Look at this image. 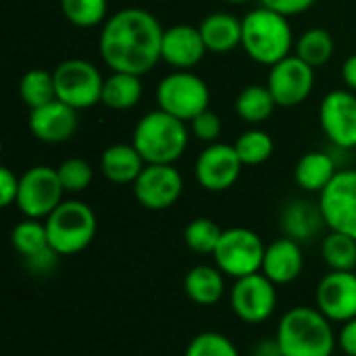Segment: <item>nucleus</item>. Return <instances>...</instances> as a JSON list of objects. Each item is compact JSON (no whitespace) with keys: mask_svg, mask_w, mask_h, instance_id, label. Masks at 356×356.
Wrapping results in <instances>:
<instances>
[{"mask_svg":"<svg viewBox=\"0 0 356 356\" xmlns=\"http://www.w3.org/2000/svg\"><path fill=\"white\" fill-rule=\"evenodd\" d=\"M317 309L332 323H346L356 317V273L330 271L321 277L315 292Z\"/></svg>","mask_w":356,"mask_h":356,"instance_id":"dca6fc26","label":"nucleus"},{"mask_svg":"<svg viewBox=\"0 0 356 356\" xmlns=\"http://www.w3.org/2000/svg\"><path fill=\"white\" fill-rule=\"evenodd\" d=\"M63 17L75 27H96L106 21L108 0H60Z\"/></svg>","mask_w":356,"mask_h":356,"instance_id":"473e14b6","label":"nucleus"},{"mask_svg":"<svg viewBox=\"0 0 356 356\" xmlns=\"http://www.w3.org/2000/svg\"><path fill=\"white\" fill-rule=\"evenodd\" d=\"M315 2L317 0H261V6H267L284 17H292L309 10Z\"/></svg>","mask_w":356,"mask_h":356,"instance_id":"58836bf2","label":"nucleus"},{"mask_svg":"<svg viewBox=\"0 0 356 356\" xmlns=\"http://www.w3.org/2000/svg\"><path fill=\"white\" fill-rule=\"evenodd\" d=\"M342 81L346 86V90L356 92V54L348 56L342 65Z\"/></svg>","mask_w":356,"mask_h":356,"instance_id":"79ce46f5","label":"nucleus"},{"mask_svg":"<svg viewBox=\"0 0 356 356\" xmlns=\"http://www.w3.org/2000/svg\"><path fill=\"white\" fill-rule=\"evenodd\" d=\"M146 161L134 144H113L100 156L102 175L117 186L134 184L144 171Z\"/></svg>","mask_w":356,"mask_h":356,"instance_id":"4be33fe9","label":"nucleus"},{"mask_svg":"<svg viewBox=\"0 0 356 356\" xmlns=\"http://www.w3.org/2000/svg\"><path fill=\"white\" fill-rule=\"evenodd\" d=\"M250 356H284L282 348H280V342L277 338H263L259 340L254 346H252V353Z\"/></svg>","mask_w":356,"mask_h":356,"instance_id":"a19ab883","label":"nucleus"},{"mask_svg":"<svg viewBox=\"0 0 356 356\" xmlns=\"http://www.w3.org/2000/svg\"><path fill=\"white\" fill-rule=\"evenodd\" d=\"M234 146H236V152H238L240 161L244 163V167H257V165L267 163L273 154V148H275L271 136L263 129L244 131L236 140Z\"/></svg>","mask_w":356,"mask_h":356,"instance_id":"7c9ffc66","label":"nucleus"},{"mask_svg":"<svg viewBox=\"0 0 356 356\" xmlns=\"http://www.w3.org/2000/svg\"><path fill=\"white\" fill-rule=\"evenodd\" d=\"M58 259H60V254H58L56 250L46 248V250H42V252L29 257V259H23V263H25V269H27L31 275H50V273L56 269Z\"/></svg>","mask_w":356,"mask_h":356,"instance_id":"e433bc0d","label":"nucleus"},{"mask_svg":"<svg viewBox=\"0 0 356 356\" xmlns=\"http://www.w3.org/2000/svg\"><path fill=\"white\" fill-rule=\"evenodd\" d=\"M159 108L190 123L211 104V90L202 77L192 71H173L156 86Z\"/></svg>","mask_w":356,"mask_h":356,"instance_id":"423d86ee","label":"nucleus"},{"mask_svg":"<svg viewBox=\"0 0 356 356\" xmlns=\"http://www.w3.org/2000/svg\"><path fill=\"white\" fill-rule=\"evenodd\" d=\"M315 86V69L307 65L300 56L290 54L271 67L267 88L273 94L277 106L292 108L302 104Z\"/></svg>","mask_w":356,"mask_h":356,"instance_id":"f8f14e48","label":"nucleus"},{"mask_svg":"<svg viewBox=\"0 0 356 356\" xmlns=\"http://www.w3.org/2000/svg\"><path fill=\"white\" fill-rule=\"evenodd\" d=\"M184 356H240L236 344L219 332H202L194 336Z\"/></svg>","mask_w":356,"mask_h":356,"instance_id":"72a5a7b5","label":"nucleus"},{"mask_svg":"<svg viewBox=\"0 0 356 356\" xmlns=\"http://www.w3.org/2000/svg\"><path fill=\"white\" fill-rule=\"evenodd\" d=\"M221 236H223V229L209 217H196L184 229V242L196 254L213 257Z\"/></svg>","mask_w":356,"mask_h":356,"instance_id":"2f4dec72","label":"nucleus"},{"mask_svg":"<svg viewBox=\"0 0 356 356\" xmlns=\"http://www.w3.org/2000/svg\"><path fill=\"white\" fill-rule=\"evenodd\" d=\"M65 188L58 179V171L46 165L27 169L19 179L17 207L29 219H46L60 202Z\"/></svg>","mask_w":356,"mask_h":356,"instance_id":"1a4fd4ad","label":"nucleus"},{"mask_svg":"<svg viewBox=\"0 0 356 356\" xmlns=\"http://www.w3.org/2000/svg\"><path fill=\"white\" fill-rule=\"evenodd\" d=\"M19 179L8 167L0 169V204L6 209L10 204H17V194H19Z\"/></svg>","mask_w":356,"mask_h":356,"instance_id":"4c0bfd02","label":"nucleus"},{"mask_svg":"<svg viewBox=\"0 0 356 356\" xmlns=\"http://www.w3.org/2000/svg\"><path fill=\"white\" fill-rule=\"evenodd\" d=\"M321 257L330 271H355L356 240L340 232H330L321 242Z\"/></svg>","mask_w":356,"mask_h":356,"instance_id":"cd10ccee","label":"nucleus"},{"mask_svg":"<svg viewBox=\"0 0 356 356\" xmlns=\"http://www.w3.org/2000/svg\"><path fill=\"white\" fill-rule=\"evenodd\" d=\"M161 21L146 8H123L102 23L100 56L111 71L144 75L163 60Z\"/></svg>","mask_w":356,"mask_h":356,"instance_id":"f257e3e1","label":"nucleus"},{"mask_svg":"<svg viewBox=\"0 0 356 356\" xmlns=\"http://www.w3.org/2000/svg\"><path fill=\"white\" fill-rule=\"evenodd\" d=\"M56 171H58V179H60L65 192H73V194L88 190L92 179H94L92 165L88 161H83V159H77V156L63 161L56 167Z\"/></svg>","mask_w":356,"mask_h":356,"instance_id":"f704fd0d","label":"nucleus"},{"mask_svg":"<svg viewBox=\"0 0 356 356\" xmlns=\"http://www.w3.org/2000/svg\"><path fill=\"white\" fill-rule=\"evenodd\" d=\"M27 125L33 138H38L40 142L60 144L73 138V134L77 131L79 119H77L75 108H71L69 104L60 100H52L40 108L29 111Z\"/></svg>","mask_w":356,"mask_h":356,"instance_id":"f3484780","label":"nucleus"},{"mask_svg":"<svg viewBox=\"0 0 356 356\" xmlns=\"http://www.w3.org/2000/svg\"><path fill=\"white\" fill-rule=\"evenodd\" d=\"M319 209L330 232H340L356 240V169L336 173L319 194Z\"/></svg>","mask_w":356,"mask_h":356,"instance_id":"9b49d317","label":"nucleus"},{"mask_svg":"<svg viewBox=\"0 0 356 356\" xmlns=\"http://www.w3.org/2000/svg\"><path fill=\"white\" fill-rule=\"evenodd\" d=\"M198 29L207 50L213 54H229L242 46V21L227 10H215L207 15Z\"/></svg>","mask_w":356,"mask_h":356,"instance_id":"412c9836","label":"nucleus"},{"mask_svg":"<svg viewBox=\"0 0 356 356\" xmlns=\"http://www.w3.org/2000/svg\"><path fill=\"white\" fill-rule=\"evenodd\" d=\"M294 50H296V56H300L313 69H317V67H323L325 63H330V58L334 56V50H336V42L327 29L311 27L296 40Z\"/></svg>","mask_w":356,"mask_h":356,"instance_id":"bb28decb","label":"nucleus"},{"mask_svg":"<svg viewBox=\"0 0 356 356\" xmlns=\"http://www.w3.org/2000/svg\"><path fill=\"white\" fill-rule=\"evenodd\" d=\"M181 192L184 177L173 165H146L134 181V196L148 211L171 209Z\"/></svg>","mask_w":356,"mask_h":356,"instance_id":"2eb2a0df","label":"nucleus"},{"mask_svg":"<svg viewBox=\"0 0 356 356\" xmlns=\"http://www.w3.org/2000/svg\"><path fill=\"white\" fill-rule=\"evenodd\" d=\"M277 102L273 98V94L269 92L267 86H259V83H252V86H246L238 98H236V113L242 121L250 123V125H257V123H265L273 111H275Z\"/></svg>","mask_w":356,"mask_h":356,"instance_id":"a878e982","label":"nucleus"},{"mask_svg":"<svg viewBox=\"0 0 356 356\" xmlns=\"http://www.w3.org/2000/svg\"><path fill=\"white\" fill-rule=\"evenodd\" d=\"M338 346L346 356H356V317L342 323L338 334Z\"/></svg>","mask_w":356,"mask_h":356,"instance_id":"ea45409f","label":"nucleus"},{"mask_svg":"<svg viewBox=\"0 0 356 356\" xmlns=\"http://www.w3.org/2000/svg\"><path fill=\"white\" fill-rule=\"evenodd\" d=\"M267 246L261 236L248 227H229L223 229V236L213 252L215 265L223 275L240 280L252 273H261Z\"/></svg>","mask_w":356,"mask_h":356,"instance_id":"0eeeda50","label":"nucleus"},{"mask_svg":"<svg viewBox=\"0 0 356 356\" xmlns=\"http://www.w3.org/2000/svg\"><path fill=\"white\" fill-rule=\"evenodd\" d=\"M275 338L284 356H334L338 336L317 307H292L277 323Z\"/></svg>","mask_w":356,"mask_h":356,"instance_id":"f03ea898","label":"nucleus"},{"mask_svg":"<svg viewBox=\"0 0 356 356\" xmlns=\"http://www.w3.org/2000/svg\"><path fill=\"white\" fill-rule=\"evenodd\" d=\"M188 298L198 307H213L225 296V275L217 265H196L184 277Z\"/></svg>","mask_w":356,"mask_h":356,"instance_id":"5701e85b","label":"nucleus"},{"mask_svg":"<svg viewBox=\"0 0 356 356\" xmlns=\"http://www.w3.org/2000/svg\"><path fill=\"white\" fill-rule=\"evenodd\" d=\"M302 269H305V254L298 242L284 236L267 246L261 273H265L275 286H288L296 282Z\"/></svg>","mask_w":356,"mask_h":356,"instance_id":"6ab92c4d","label":"nucleus"},{"mask_svg":"<svg viewBox=\"0 0 356 356\" xmlns=\"http://www.w3.org/2000/svg\"><path fill=\"white\" fill-rule=\"evenodd\" d=\"M244 169V163L240 161L236 146L225 142L209 144L196 159L194 175L200 188L207 192H225L229 190Z\"/></svg>","mask_w":356,"mask_h":356,"instance_id":"ddd939ff","label":"nucleus"},{"mask_svg":"<svg viewBox=\"0 0 356 356\" xmlns=\"http://www.w3.org/2000/svg\"><path fill=\"white\" fill-rule=\"evenodd\" d=\"M10 244H13V248L23 259H29V257H33V254L50 248L46 223L42 219H29V217H25L23 221H19L13 227V232H10Z\"/></svg>","mask_w":356,"mask_h":356,"instance_id":"c85d7f7f","label":"nucleus"},{"mask_svg":"<svg viewBox=\"0 0 356 356\" xmlns=\"http://www.w3.org/2000/svg\"><path fill=\"white\" fill-rule=\"evenodd\" d=\"M221 129H223L221 119H219V115L213 113L211 108L202 111L198 117H194V119L190 121V131H192V136H194L196 140H200V142H207V144L219 142Z\"/></svg>","mask_w":356,"mask_h":356,"instance_id":"c9c22d12","label":"nucleus"},{"mask_svg":"<svg viewBox=\"0 0 356 356\" xmlns=\"http://www.w3.org/2000/svg\"><path fill=\"white\" fill-rule=\"evenodd\" d=\"M190 142L186 121L156 108L146 113L134 127L131 144L138 148L146 165H175Z\"/></svg>","mask_w":356,"mask_h":356,"instance_id":"20e7f679","label":"nucleus"},{"mask_svg":"<svg viewBox=\"0 0 356 356\" xmlns=\"http://www.w3.org/2000/svg\"><path fill=\"white\" fill-rule=\"evenodd\" d=\"M21 100L29 106V111L40 108L52 100H56L54 75L46 69H31L21 77L19 83Z\"/></svg>","mask_w":356,"mask_h":356,"instance_id":"c756f323","label":"nucleus"},{"mask_svg":"<svg viewBox=\"0 0 356 356\" xmlns=\"http://www.w3.org/2000/svg\"><path fill=\"white\" fill-rule=\"evenodd\" d=\"M204 40L200 29L194 25H173L165 29L163 35V60L171 65L175 71H190L196 67L207 54Z\"/></svg>","mask_w":356,"mask_h":356,"instance_id":"a211bd4d","label":"nucleus"},{"mask_svg":"<svg viewBox=\"0 0 356 356\" xmlns=\"http://www.w3.org/2000/svg\"><path fill=\"white\" fill-rule=\"evenodd\" d=\"M142 94H144V86L140 75L113 71L108 77H104L100 102L113 111H129L142 100Z\"/></svg>","mask_w":356,"mask_h":356,"instance_id":"393cba45","label":"nucleus"},{"mask_svg":"<svg viewBox=\"0 0 356 356\" xmlns=\"http://www.w3.org/2000/svg\"><path fill=\"white\" fill-rule=\"evenodd\" d=\"M338 165L332 154L327 152H307L300 156V161L294 167V181L300 190L305 192H317L321 194L330 181L336 177Z\"/></svg>","mask_w":356,"mask_h":356,"instance_id":"b1692460","label":"nucleus"},{"mask_svg":"<svg viewBox=\"0 0 356 356\" xmlns=\"http://www.w3.org/2000/svg\"><path fill=\"white\" fill-rule=\"evenodd\" d=\"M50 248L60 257L83 252L96 238L98 221L90 204L81 200H63L46 219Z\"/></svg>","mask_w":356,"mask_h":356,"instance_id":"39448f33","label":"nucleus"},{"mask_svg":"<svg viewBox=\"0 0 356 356\" xmlns=\"http://www.w3.org/2000/svg\"><path fill=\"white\" fill-rule=\"evenodd\" d=\"M321 129L342 150L356 148V96L350 90H332L319 106Z\"/></svg>","mask_w":356,"mask_h":356,"instance_id":"4468645a","label":"nucleus"},{"mask_svg":"<svg viewBox=\"0 0 356 356\" xmlns=\"http://www.w3.org/2000/svg\"><path fill=\"white\" fill-rule=\"evenodd\" d=\"M225 2H229V4H246L250 0H225Z\"/></svg>","mask_w":356,"mask_h":356,"instance_id":"37998d69","label":"nucleus"},{"mask_svg":"<svg viewBox=\"0 0 356 356\" xmlns=\"http://www.w3.org/2000/svg\"><path fill=\"white\" fill-rule=\"evenodd\" d=\"M242 48L259 65L273 67L294 48V33L288 17L259 6L242 19Z\"/></svg>","mask_w":356,"mask_h":356,"instance_id":"7ed1b4c3","label":"nucleus"},{"mask_svg":"<svg viewBox=\"0 0 356 356\" xmlns=\"http://www.w3.org/2000/svg\"><path fill=\"white\" fill-rule=\"evenodd\" d=\"M280 227L286 238L305 244L315 240L325 225L323 213L319 209V202H309V200H290L280 219Z\"/></svg>","mask_w":356,"mask_h":356,"instance_id":"aec40b11","label":"nucleus"},{"mask_svg":"<svg viewBox=\"0 0 356 356\" xmlns=\"http://www.w3.org/2000/svg\"><path fill=\"white\" fill-rule=\"evenodd\" d=\"M229 305L240 321L248 325H261L269 321L277 309L275 284L265 273H252L234 280L229 290Z\"/></svg>","mask_w":356,"mask_h":356,"instance_id":"9d476101","label":"nucleus"},{"mask_svg":"<svg viewBox=\"0 0 356 356\" xmlns=\"http://www.w3.org/2000/svg\"><path fill=\"white\" fill-rule=\"evenodd\" d=\"M56 100L75 111L92 108L102 100L104 77L100 69L83 58H67L52 71Z\"/></svg>","mask_w":356,"mask_h":356,"instance_id":"6e6552de","label":"nucleus"}]
</instances>
